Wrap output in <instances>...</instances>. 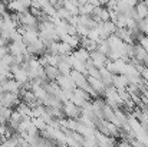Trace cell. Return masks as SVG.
Here are the masks:
<instances>
[{
  "mask_svg": "<svg viewBox=\"0 0 148 147\" xmlns=\"http://www.w3.org/2000/svg\"><path fill=\"white\" fill-rule=\"evenodd\" d=\"M19 25H22L25 28H38L39 19L35 14H32L29 10H26L23 13H19Z\"/></svg>",
  "mask_w": 148,
  "mask_h": 147,
  "instance_id": "6da1fadb",
  "label": "cell"
},
{
  "mask_svg": "<svg viewBox=\"0 0 148 147\" xmlns=\"http://www.w3.org/2000/svg\"><path fill=\"white\" fill-rule=\"evenodd\" d=\"M20 102V95L16 94V92H9V91H4L0 94V104L4 105V107H16L17 104Z\"/></svg>",
  "mask_w": 148,
  "mask_h": 147,
  "instance_id": "7a4b0ae2",
  "label": "cell"
},
{
  "mask_svg": "<svg viewBox=\"0 0 148 147\" xmlns=\"http://www.w3.org/2000/svg\"><path fill=\"white\" fill-rule=\"evenodd\" d=\"M62 110L65 112V117H69V118H78L79 114H81V108L71 99H66L63 101L62 104Z\"/></svg>",
  "mask_w": 148,
  "mask_h": 147,
  "instance_id": "3957f363",
  "label": "cell"
},
{
  "mask_svg": "<svg viewBox=\"0 0 148 147\" xmlns=\"http://www.w3.org/2000/svg\"><path fill=\"white\" fill-rule=\"evenodd\" d=\"M39 39V29L38 28H25L23 26V32H22V41L29 45L33 43Z\"/></svg>",
  "mask_w": 148,
  "mask_h": 147,
  "instance_id": "277c9868",
  "label": "cell"
},
{
  "mask_svg": "<svg viewBox=\"0 0 148 147\" xmlns=\"http://www.w3.org/2000/svg\"><path fill=\"white\" fill-rule=\"evenodd\" d=\"M69 77L72 78V81L75 82L76 87H79V88H82V90H85V91H86V88L89 87L85 74H82V72H79V71H76V69H72V71L69 72Z\"/></svg>",
  "mask_w": 148,
  "mask_h": 147,
  "instance_id": "5b68a950",
  "label": "cell"
},
{
  "mask_svg": "<svg viewBox=\"0 0 148 147\" xmlns=\"http://www.w3.org/2000/svg\"><path fill=\"white\" fill-rule=\"evenodd\" d=\"M7 48H9V53H12L14 56L16 55H23L25 52H27V45L23 41H10Z\"/></svg>",
  "mask_w": 148,
  "mask_h": 147,
  "instance_id": "8992f818",
  "label": "cell"
},
{
  "mask_svg": "<svg viewBox=\"0 0 148 147\" xmlns=\"http://www.w3.org/2000/svg\"><path fill=\"white\" fill-rule=\"evenodd\" d=\"M114 33H115L119 39H122L125 43H135V38H134L132 30H130V29H127V28H116Z\"/></svg>",
  "mask_w": 148,
  "mask_h": 147,
  "instance_id": "52a82bcc",
  "label": "cell"
},
{
  "mask_svg": "<svg viewBox=\"0 0 148 147\" xmlns=\"http://www.w3.org/2000/svg\"><path fill=\"white\" fill-rule=\"evenodd\" d=\"M27 52H29V53H32V55L39 56V55H42V53H45V52H46V45H45V42L39 38L36 42H33V43H29V45H27Z\"/></svg>",
  "mask_w": 148,
  "mask_h": 147,
  "instance_id": "ba28073f",
  "label": "cell"
},
{
  "mask_svg": "<svg viewBox=\"0 0 148 147\" xmlns=\"http://www.w3.org/2000/svg\"><path fill=\"white\" fill-rule=\"evenodd\" d=\"M55 81L59 84V87H60L62 90H71V91H73V90L76 88L75 82L72 81V78H71L69 75H63V74H60Z\"/></svg>",
  "mask_w": 148,
  "mask_h": 147,
  "instance_id": "9c48e42d",
  "label": "cell"
},
{
  "mask_svg": "<svg viewBox=\"0 0 148 147\" xmlns=\"http://www.w3.org/2000/svg\"><path fill=\"white\" fill-rule=\"evenodd\" d=\"M134 58L143 63V65H148V52L143 48L140 43H134Z\"/></svg>",
  "mask_w": 148,
  "mask_h": 147,
  "instance_id": "30bf717a",
  "label": "cell"
},
{
  "mask_svg": "<svg viewBox=\"0 0 148 147\" xmlns=\"http://www.w3.org/2000/svg\"><path fill=\"white\" fill-rule=\"evenodd\" d=\"M0 84L3 85V90H4V91L16 92V94H19V90H20V87H22V84H20V82H17L13 77H12V78H9V79H6L4 82H0Z\"/></svg>",
  "mask_w": 148,
  "mask_h": 147,
  "instance_id": "8fae6325",
  "label": "cell"
},
{
  "mask_svg": "<svg viewBox=\"0 0 148 147\" xmlns=\"http://www.w3.org/2000/svg\"><path fill=\"white\" fill-rule=\"evenodd\" d=\"M89 58H91L92 63H94L95 66H98V68L103 66L105 62H106V59H108V56L103 55V53H101L99 50H92V52H89Z\"/></svg>",
  "mask_w": 148,
  "mask_h": 147,
  "instance_id": "7c38bea8",
  "label": "cell"
},
{
  "mask_svg": "<svg viewBox=\"0 0 148 147\" xmlns=\"http://www.w3.org/2000/svg\"><path fill=\"white\" fill-rule=\"evenodd\" d=\"M128 84H130V82H128L127 75H124V74H114V75H112V85H114L116 90L127 88Z\"/></svg>",
  "mask_w": 148,
  "mask_h": 147,
  "instance_id": "4fadbf2b",
  "label": "cell"
},
{
  "mask_svg": "<svg viewBox=\"0 0 148 147\" xmlns=\"http://www.w3.org/2000/svg\"><path fill=\"white\" fill-rule=\"evenodd\" d=\"M86 81H88V84L94 88V90H97L99 94H102L103 92V90H105V84L102 82V79L101 78H95V77H91V75H86Z\"/></svg>",
  "mask_w": 148,
  "mask_h": 147,
  "instance_id": "5bb4252c",
  "label": "cell"
},
{
  "mask_svg": "<svg viewBox=\"0 0 148 147\" xmlns=\"http://www.w3.org/2000/svg\"><path fill=\"white\" fill-rule=\"evenodd\" d=\"M6 7H7V10H10V12H13V13H23V12L29 10V9H26V7L20 3V0H9Z\"/></svg>",
  "mask_w": 148,
  "mask_h": 147,
  "instance_id": "9a60e30c",
  "label": "cell"
},
{
  "mask_svg": "<svg viewBox=\"0 0 148 147\" xmlns=\"http://www.w3.org/2000/svg\"><path fill=\"white\" fill-rule=\"evenodd\" d=\"M62 6L71 14H79V3H78V0H62Z\"/></svg>",
  "mask_w": 148,
  "mask_h": 147,
  "instance_id": "2e32d148",
  "label": "cell"
},
{
  "mask_svg": "<svg viewBox=\"0 0 148 147\" xmlns=\"http://www.w3.org/2000/svg\"><path fill=\"white\" fill-rule=\"evenodd\" d=\"M134 9H135V13H137L140 20L144 17H148V6L144 3V0H138L137 4L134 6Z\"/></svg>",
  "mask_w": 148,
  "mask_h": 147,
  "instance_id": "e0dca14e",
  "label": "cell"
},
{
  "mask_svg": "<svg viewBox=\"0 0 148 147\" xmlns=\"http://www.w3.org/2000/svg\"><path fill=\"white\" fill-rule=\"evenodd\" d=\"M79 46L85 48L86 50H88V52H92V50H97V48H98V42H97V41H92V39H89L88 36H85V38H81Z\"/></svg>",
  "mask_w": 148,
  "mask_h": 147,
  "instance_id": "ac0fdd59",
  "label": "cell"
},
{
  "mask_svg": "<svg viewBox=\"0 0 148 147\" xmlns=\"http://www.w3.org/2000/svg\"><path fill=\"white\" fill-rule=\"evenodd\" d=\"M99 74H101V79H102V82L108 87V85H112V72L109 71V69H106L105 66H101L99 68Z\"/></svg>",
  "mask_w": 148,
  "mask_h": 147,
  "instance_id": "d6986e66",
  "label": "cell"
},
{
  "mask_svg": "<svg viewBox=\"0 0 148 147\" xmlns=\"http://www.w3.org/2000/svg\"><path fill=\"white\" fill-rule=\"evenodd\" d=\"M45 75H46V78H48L49 81H55V79L60 75V72H59L58 66H53V65H46V66H45Z\"/></svg>",
  "mask_w": 148,
  "mask_h": 147,
  "instance_id": "ffe728a7",
  "label": "cell"
},
{
  "mask_svg": "<svg viewBox=\"0 0 148 147\" xmlns=\"http://www.w3.org/2000/svg\"><path fill=\"white\" fill-rule=\"evenodd\" d=\"M65 56H66V55H62V59L59 61V63H58L56 66H58V69H59L60 74H63V75H69V72L72 71V68H71V65H69V62L66 61Z\"/></svg>",
  "mask_w": 148,
  "mask_h": 147,
  "instance_id": "44dd1931",
  "label": "cell"
},
{
  "mask_svg": "<svg viewBox=\"0 0 148 147\" xmlns=\"http://www.w3.org/2000/svg\"><path fill=\"white\" fill-rule=\"evenodd\" d=\"M16 110L22 114V117H32V107L27 105L26 102L20 101L17 105H16Z\"/></svg>",
  "mask_w": 148,
  "mask_h": 147,
  "instance_id": "7402d4cb",
  "label": "cell"
},
{
  "mask_svg": "<svg viewBox=\"0 0 148 147\" xmlns=\"http://www.w3.org/2000/svg\"><path fill=\"white\" fill-rule=\"evenodd\" d=\"M73 56L75 58H78L79 61H82V62H85V61H88L89 59V52L86 50L85 48H82V46H78L76 49H73Z\"/></svg>",
  "mask_w": 148,
  "mask_h": 147,
  "instance_id": "603a6c76",
  "label": "cell"
},
{
  "mask_svg": "<svg viewBox=\"0 0 148 147\" xmlns=\"http://www.w3.org/2000/svg\"><path fill=\"white\" fill-rule=\"evenodd\" d=\"M73 49L71 48V45L65 41H58V53L59 55H69L72 53Z\"/></svg>",
  "mask_w": 148,
  "mask_h": 147,
  "instance_id": "cb8c5ba5",
  "label": "cell"
},
{
  "mask_svg": "<svg viewBox=\"0 0 148 147\" xmlns=\"http://www.w3.org/2000/svg\"><path fill=\"white\" fill-rule=\"evenodd\" d=\"M12 108L10 107H4V105H0V124H6L10 118V114H12Z\"/></svg>",
  "mask_w": 148,
  "mask_h": 147,
  "instance_id": "d4e9b609",
  "label": "cell"
},
{
  "mask_svg": "<svg viewBox=\"0 0 148 147\" xmlns=\"http://www.w3.org/2000/svg\"><path fill=\"white\" fill-rule=\"evenodd\" d=\"M13 63H14V55H12V53H6L0 59V66H3V68H10Z\"/></svg>",
  "mask_w": 148,
  "mask_h": 147,
  "instance_id": "484cf974",
  "label": "cell"
},
{
  "mask_svg": "<svg viewBox=\"0 0 148 147\" xmlns=\"http://www.w3.org/2000/svg\"><path fill=\"white\" fill-rule=\"evenodd\" d=\"M94 4L89 3V1H85L82 4H79V13L81 14H92V10H94Z\"/></svg>",
  "mask_w": 148,
  "mask_h": 147,
  "instance_id": "4316f807",
  "label": "cell"
},
{
  "mask_svg": "<svg viewBox=\"0 0 148 147\" xmlns=\"http://www.w3.org/2000/svg\"><path fill=\"white\" fill-rule=\"evenodd\" d=\"M56 16H58L59 19H62V20H66V22H68V20L71 19V16H72V14H71V13H69L63 6H60V7H56Z\"/></svg>",
  "mask_w": 148,
  "mask_h": 147,
  "instance_id": "83f0119b",
  "label": "cell"
},
{
  "mask_svg": "<svg viewBox=\"0 0 148 147\" xmlns=\"http://www.w3.org/2000/svg\"><path fill=\"white\" fill-rule=\"evenodd\" d=\"M97 50H99V52H101V53H103V55H108V53H109L111 48H109V45H108L106 39H99Z\"/></svg>",
  "mask_w": 148,
  "mask_h": 147,
  "instance_id": "f1b7e54d",
  "label": "cell"
},
{
  "mask_svg": "<svg viewBox=\"0 0 148 147\" xmlns=\"http://www.w3.org/2000/svg\"><path fill=\"white\" fill-rule=\"evenodd\" d=\"M42 10H43V13H46V14L50 16V17H55V16H56V7H55L53 4H50L49 1L42 7Z\"/></svg>",
  "mask_w": 148,
  "mask_h": 147,
  "instance_id": "f546056e",
  "label": "cell"
},
{
  "mask_svg": "<svg viewBox=\"0 0 148 147\" xmlns=\"http://www.w3.org/2000/svg\"><path fill=\"white\" fill-rule=\"evenodd\" d=\"M32 121H33V124L38 127V130H39V131L45 130V128H46V126H48L42 117H32Z\"/></svg>",
  "mask_w": 148,
  "mask_h": 147,
  "instance_id": "4dcf8cb0",
  "label": "cell"
},
{
  "mask_svg": "<svg viewBox=\"0 0 148 147\" xmlns=\"http://www.w3.org/2000/svg\"><path fill=\"white\" fill-rule=\"evenodd\" d=\"M114 23H115L116 28H125V26H127V14L118 13V17H116V20H115Z\"/></svg>",
  "mask_w": 148,
  "mask_h": 147,
  "instance_id": "1f68e13d",
  "label": "cell"
},
{
  "mask_svg": "<svg viewBox=\"0 0 148 147\" xmlns=\"http://www.w3.org/2000/svg\"><path fill=\"white\" fill-rule=\"evenodd\" d=\"M88 30H89L88 26L81 25V23L76 25V35H78L79 38H85V36H88Z\"/></svg>",
  "mask_w": 148,
  "mask_h": 147,
  "instance_id": "d6a6232c",
  "label": "cell"
},
{
  "mask_svg": "<svg viewBox=\"0 0 148 147\" xmlns=\"http://www.w3.org/2000/svg\"><path fill=\"white\" fill-rule=\"evenodd\" d=\"M138 29L144 35H148V17H144V19L138 20Z\"/></svg>",
  "mask_w": 148,
  "mask_h": 147,
  "instance_id": "836d02e7",
  "label": "cell"
},
{
  "mask_svg": "<svg viewBox=\"0 0 148 147\" xmlns=\"http://www.w3.org/2000/svg\"><path fill=\"white\" fill-rule=\"evenodd\" d=\"M98 17L101 22H106V20H109V10H108V7H101V12L98 13Z\"/></svg>",
  "mask_w": 148,
  "mask_h": 147,
  "instance_id": "e575fe53",
  "label": "cell"
},
{
  "mask_svg": "<svg viewBox=\"0 0 148 147\" xmlns=\"http://www.w3.org/2000/svg\"><path fill=\"white\" fill-rule=\"evenodd\" d=\"M88 38H89V39H92V41H97V42L101 39V35H99L97 26H95V28H91V29L88 30Z\"/></svg>",
  "mask_w": 148,
  "mask_h": 147,
  "instance_id": "d590c367",
  "label": "cell"
},
{
  "mask_svg": "<svg viewBox=\"0 0 148 147\" xmlns=\"http://www.w3.org/2000/svg\"><path fill=\"white\" fill-rule=\"evenodd\" d=\"M138 43L148 52V35H143V36L138 39Z\"/></svg>",
  "mask_w": 148,
  "mask_h": 147,
  "instance_id": "8d00e7d4",
  "label": "cell"
},
{
  "mask_svg": "<svg viewBox=\"0 0 148 147\" xmlns=\"http://www.w3.org/2000/svg\"><path fill=\"white\" fill-rule=\"evenodd\" d=\"M6 53H9V48H7V45H4V46H0V59L6 55Z\"/></svg>",
  "mask_w": 148,
  "mask_h": 147,
  "instance_id": "74e56055",
  "label": "cell"
},
{
  "mask_svg": "<svg viewBox=\"0 0 148 147\" xmlns=\"http://www.w3.org/2000/svg\"><path fill=\"white\" fill-rule=\"evenodd\" d=\"M6 9H7V7H6V3H4L3 0H0V14H3V13L6 12Z\"/></svg>",
  "mask_w": 148,
  "mask_h": 147,
  "instance_id": "f35d334b",
  "label": "cell"
},
{
  "mask_svg": "<svg viewBox=\"0 0 148 147\" xmlns=\"http://www.w3.org/2000/svg\"><path fill=\"white\" fill-rule=\"evenodd\" d=\"M20 3H22L26 9H29V7H30V4H32V0H20Z\"/></svg>",
  "mask_w": 148,
  "mask_h": 147,
  "instance_id": "ab89813d",
  "label": "cell"
},
{
  "mask_svg": "<svg viewBox=\"0 0 148 147\" xmlns=\"http://www.w3.org/2000/svg\"><path fill=\"white\" fill-rule=\"evenodd\" d=\"M88 1H89V3H92V4H94V6H102V4H101V1H99V0H88Z\"/></svg>",
  "mask_w": 148,
  "mask_h": 147,
  "instance_id": "60d3db41",
  "label": "cell"
},
{
  "mask_svg": "<svg viewBox=\"0 0 148 147\" xmlns=\"http://www.w3.org/2000/svg\"><path fill=\"white\" fill-rule=\"evenodd\" d=\"M1 92H4V90H3V85L0 84V94H1Z\"/></svg>",
  "mask_w": 148,
  "mask_h": 147,
  "instance_id": "b9f144b4",
  "label": "cell"
},
{
  "mask_svg": "<svg viewBox=\"0 0 148 147\" xmlns=\"http://www.w3.org/2000/svg\"><path fill=\"white\" fill-rule=\"evenodd\" d=\"M144 3H145V4H147V6H148V0H144Z\"/></svg>",
  "mask_w": 148,
  "mask_h": 147,
  "instance_id": "7bdbcfd3",
  "label": "cell"
},
{
  "mask_svg": "<svg viewBox=\"0 0 148 147\" xmlns=\"http://www.w3.org/2000/svg\"><path fill=\"white\" fill-rule=\"evenodd\" d=\"M145 110H147V111H148V104H147V107H145Z\"/></svg>",
  "mask_w": 148,
  "mask_h": 147,
  "instance_id": "ee69618b",
  "label": "cell"
}]
</instances>
